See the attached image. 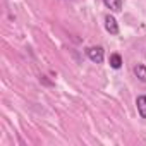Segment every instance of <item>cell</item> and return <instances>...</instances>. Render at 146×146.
<instances>
[{"instance_id": "7a4b0ae2", "label": "cell", "mask_w": 146, "mask_h": 146, "mask_svg": "<svg viewBox=\"0 0 146 146\" xmlns=\"http://www.w3.org/2000/svg\"><path fill=\"white\" fill-rule=\"evenodd\" d=\"M105 29H107V33H110L112 36H117L119 35V23H117V19L112 16V14H108V16H105Z\"/></svg>"}, {"instance_id": "3957f363", "label": "cell", "mask_w": 146, "mask_h": 146, "mask_svg": "<svg viewBox=\"0 0 146 146\" xmlns=\"http://www.w3.org/2000/svg\"><path fill=\"white\" fill-rule=\"evenodd\" d=\"M136 108L141 119H146V95H139L136 98Z\"/></svg>"}, {"instance_id": "5b68a950", "label": "cell", "mask_w": 146, "mask_h": 146, "mask_svg": "<svg viewBox=\"0 0 146 146\" xmlns=\"http://www.w3.org/2000/svg\"><path fill=\"white\" fill-rule=\"evenodd\" d=\"M103 4L112 12H120L122 11V0H103Z\"/></svg>"}, {"instance_id": "6da1fadb", "label": "cell", "mask_w": 146, "mask_h": 146, "mask_svg": "<svg viewBox=\"0 0 146 146\" xmlns=\"http://www.w3.org/2000/svg\"><path fill=\"white\" fill-rule=\"evenodd\" d=\"M86 57L95 64H103L105 50H103V46H90V48H86Z\"/></svg>"}, {"instance_id": "8992f818", "label": "cell", "mask_w": 146, "mask_h": 146, "mask_svg": "<svg viewBox=\"0 0 146 146\" xmlns=\"http://www.w3.org/2000/svg\"><path fill=\"white\" fill-rule=\"evenodd\" d=\"M108 62H110V67H112V69H120L122 64H124V62H122V57H120L119 53H112Z\"/></svg>"}, {"instance_id": "277c9868", "label": "cell", "mask_w": 146, "mask_h": 146, "mask_svg": "<svg viewBox=\"0 0 146 146\" xmlns=\"http://www.w3.org/2000/svg\"><path fill=\"white\" fill-rule=\"evenodd\" d=\"M132 72H134V76L141 81V83H146V65L144 64H136L132 67Z\"/></svg>"}]
</instances>
